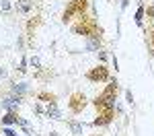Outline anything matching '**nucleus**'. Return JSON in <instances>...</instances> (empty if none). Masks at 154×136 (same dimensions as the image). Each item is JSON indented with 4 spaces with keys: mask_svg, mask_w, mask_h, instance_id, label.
<instances>
[{
    "mask_svg": "<svg viewBox=\"0 0 154 136\" xmlns=\"http://www.w3.org/2000/svg\"><path fill=\"white\" fill-rule=\"evenodd\" d=\"M95 103H97V107H99V109H105L107 113H111V109L115 107V95H113V93H107V91H105V93L97 99Z\"/></svg>",
    "mask_w": 154,
    "mask_h": 136,
    "instance_id": "obj_1",
    "label": "nucleus"
},
{
    "mask_svg": "<svg viewBox=\"0 0 154 136\" xmlns=\"http://www.w3.org/2000/svg\"><path fill=\"white\" fill-rule=\"evenodd\" d=\"M84 8H86V0H74V2H70V6L64 12V21H70L72 14H82Z\"/></svg>",
    "mask_w": 154,
    "mask_h": 136,
    "instance_id": "obj_2",
    "label": "nucleus"
},
{
    "mask_svg": "<svg viewBox=\"0 0 154 136\" xmlns=\"http://www.w3.org/2000/svg\"><path fill=\"white\" fill-rule=\"evenodd\" d=\"M88 78H91V81H105L107 78V70L103 68V66L97 68V70H91V72H88Z\"/></svg>",
    "mask_w": 154,
    "mask_h": 136,
    "instance_id": "obj_3",
    "label": "nucleus"
},
{
    "mask_svg": "<svg viewBox=\"0 0 154 136\" xmlns=\"http://www.w3.org/2000/svg\"><path fill=\"white\" fill-rule=\"evenodd\" d=\"M19 103H21V97L17 95V97H8L4 103H2V107H6V109H14V107H19Z\"/></svg>",
    "mask_w": 154,
    "mask_h": 136,
    "instance_id": "obj_4",
    "label": "nucleus"
},
{
    "mask_svg": "<svg viewBox=\"0 0 154 136\" xmlns=\"http://www.w3.org/2000/svg\"><path fill=\"white\" fill-rule=\"evenodd\" d=\"M31 6H33L31 0H19V2H17V11H19V12H29V11H31Z\"/></svg>",
    "mask_w": 154,
    "mask_h": 136,
    "instance_id": "obj_5",
    "label": "nucleus"
},
{
    "mask_svg": "<svg viewBox=\"0 0 154 136\" xmlns=\"http://www.w3.org/2000/svg\"><path fill=\"white\" fill-rule=\"evenodd\" d=\"M48 115H51L54 120H60V115H62V113H60V109L56 107V105H54V103H49V107H48Z\"/></svg>",
    "mask_w": 154,
    "mask_h": 136,
    "instance_id": "obj_6",
    "label": "nucleus"
},
{
    "mask_svg": "<svg viewBox=\"0 0 154 136\" xmlns=\"http://www.w3.org/2000/svg\"><path fill=\"white\" fill-rule=\"evenodd\" d=\"M111 122V113H105V115H101V118H97L95 120V124L99 126V124H109Z\"/></svg>",
    "mask_w": 154,
    "mask_h": 136,
    "instance_id": "obj_7",
    "label": "nucleus"
},
{
    "mask_svg": "<svg viewBox=\"0 0 154 136\" xmlns=\"http://www.w3.org/2000/svg\"><path fill=\"white\" fill-rule=\"evenodd\" d=\"M70 130L74 132V134H82V126L76 122H70Z\"/></svg>",
    "mask_w": 154,
    "mask_h": 136,
    "instance_id": "obj_8",
    "label": "nucleus"
},
{
    "mask_svg": "<svg viewBox=\"0 0 154 136\" xmlns=\"http://www.w3.org/2000/svg\"><path fill=\"white\" fill-rule=\"evenodd\" d=\"M12 91H14V93H25V91H27V85H25V83H19V85L12 87Z\"/></svg>",
    "mask_w": 154,
    "mask_h": 136,
    "instance_id": "obj_9",
    "label": "nucleus"
},
{
    "mask_svg": "<svg viewBox=\"0 0 154 136\" xmlns=\"http://www.w3.org/2000/svg\"><path fill=\"white\" fill-rule=\"evenodd\" d=\"M99 46H101V43H99V39H97V35L93 37L91 41H88V49H99Z\"/></svg>",
    "mask_w": 154,
    "mask_h": 136,
    "instance_id": "obj_10",
    "label": "nucleus"
},
{
    "mask_svg": "<svg viewBox=\"0 0 154 136\" xmlns=\"http://www.w3.org/2000/svg\"><path fill=\"white\" fill-rule=\"evenodd\" d=\"M17 120H19V118H14L12 113H6V115H4V124H12V122H17Z\"/></svg>",
    "mask_w": 154,
    "mask_h": 136,
    "instance_id": "obj_11",
    "label": "nucleus"
},
{
    "mask_svg": "<svg viewBox=\"0 0 154 136\" xmlns=\"http://www.w3.org/2000/svg\"><path fill=\"white\" fill-rule=\"evenodd\" d=\"M0 6L2 11H11V0H0Z\"/></svg>",
    "mask_w": 154,
    "mask_h": 136,
    "instance_id": "obj_12",
    "label": "nucleus"
},
{
    "mask_svg": "<svg viewBox=\"0 0 154 136\" xmlns=\"http://www.w3.org/2000/svg\"><path fill=\"white\" fill-rule=\"evenodd\" d=\"M142 17H144V8H138V12H136V21L142 23Z\"/></svg>",
    "mask_w": 154,
    "mask_h": 136,
    "instance_id": "obj_13",
    "label": "nucleus"
},
{
    "mask_svg": "<svg viewBox=\"0 0 154 136\" xmlns=\"http://www.w3.org/2000/svg\"><path fill=\"white\" fill-rule=\"evenodd\" d=\"M31 66H35V68H39V58H31Z\"/></svg>",
    "mask_w": 154,
    "mask_h": 136,
    "instance_id": "obj_14",
    "label": "nucleus"
},
{
    "mask_svg": "<svg viewBox=\"0 0 154 136\" xmlns=\"http://www.w3.org/2000/svg\"><path fill=\"white\" fill-rule=\"evenodd\" d=\"M4 134H6V136H14V132H12L11 128H4Z\"/></svg>",
    "mask_w": 154,
    "mask_h": 136,
    "instance_id": "obj_15",
    "label": "nucleus"
},
{
    "mask_svg": "<svg viewBox=\"0 0 154 136\" xmlns=\"http://www.w3.org/2000/svg\"><path fill=\"white\" fill-rule=\"evenodd\" d=\"M4 74H6V70H4V68H0V78H4Z\"/></svg>",
    "mask_w": 154,
    "mask_h": 136,
    "instance_id": "obj_16",
    "label": "nucleus"
},
{
    "mask_svg": "<svg viewBox=\"0 0 154 136\" xmlns=\"http://www.w3.org/2000/svg\"><path fill=\"white\" fill-rule=\"evenodd\" d=\"M148 14H150V17H154V8H148Z\"/></svg>",
    "mask_w": 154,
    "mask_h": 136,
    "instance_id": "obj_17",
    "label": "nucleus"
}]
</instances>
